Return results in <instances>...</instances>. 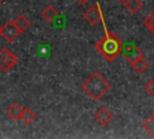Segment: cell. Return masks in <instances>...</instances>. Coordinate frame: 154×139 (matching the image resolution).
<instances>
[{"label": "cell", "mask_w": 154, "mask_h": 139, "mask_svg": "<svg viewBox=\"0 0 154 139\" xmlns=\"http://www.w3.org/2000/svg\"><path fill=\"white\" fill-rule=\"evenodd\" d=\"M101 22H102V25H103L105 35L95 44V48L107 62H113L122 53L123 41L113 31L108 30V28L106 27L103 16L101 17Z\"/></svg>", "instance_id": "1"}, {"label": "cell", "mask_w": 154, "mask_h": 139, "mask_svg": "<svg viewBox=\"0 0 154 139\" xmlns=\"http://www.w3.org/2000/svg\"><path fill=\"white\" fill-rule=\"evenodd\" d=\"M81 88L91 99L100 100L109 91L111 83L99 71H94L87 80H84V82H82Z\"/></svg>", "instance_id": "2"}, {"label": "cell", "mask_w": 154, "mask_h": 139, "mask_svg": "<svg viewBox=\"0 0 154 139\" xmlns=\"http://www.w3.org/2000/svg\"><path fill=\"white\" fill-rule=\"evenodd\" d=\"M122 53H123L124 58L128 60V63H130V64H132L134 62L144 57L143 51L140 50V47L137 45H135L134 42H123Z\"/></svg>", "instance_id": "3"}, {"label": "cell", "mask_w": 154, "mask_h": 139, "mask_svg": "<svg viewBox=\"0 0 154 139\" xmlns=\"http://www.w3.org/2000/svg\"><path fill=\"white\" fill-rule=\"evenodd\" d=\"M17 63H18V58L12 51H10L6 47L0 50V70L1 71L6 73L11 70Z\"/></svg>", "instance_id": "4"}, {"label": "cell", "mask_w": 154, "mask_h": 139, "mask_svg": "<svg viewBox=\"0 0 154 139\" xmlns=\"http://www.w3.org/2000/svg\"><path fill=\"white\" fill-rule=\"evenodd\" d=\"M20 33H22V31L18 29V27H17L16 23H14V21H7L5 24L1 25L0 36H1L2 39H5L6 41L12 42V41H14V40L19 36Z\"/></svg>", "instance_id": "5"}, {"label": "cell", "mask_w": 154, "mask_h": 139, "mask_svg": "<svg viewBox=\"0 0 154 139\" xmlns=\"http://www.w3.org/2000/svg\"><path fill=\"white\" fill-rule=\"evenodd\" d=\"M83 17L84 19L91 24V25H95L97 24L100 21H101V17H102V11L99 6V4H95L93 6H90L84 13H83Z\"/></svg>", "instance_id": "6"}, {"label": "cell", "mask_w": 154, "mask_h": 139, "mask_svg": "<svg viewBox=\"0 0 154 139\" xmlns=\"http://www.w3.org/2000/svg\"><path fill=\"white\" fill-rule=\"evenodd\" d=\"M95 121L100 124V126H107L108 123H111V121L113 120V115L112 112L105 108V106H101L100 109H97V111L95 112V116H94Z\"/></svg>", "instance_id": "7"}, {"label": "cell", "mask_w": 154, "mask_h": 139, "mask_svg": "<svg viewBox=\"0 0 154 139\" xmlns=\"http://www.w3.org/2000/svg\"><path fill=\"white\" fill-rule=\"evenodd\" d=\"M22 114H23V108H22L18 103L11 104V105L7 108V110H6V115H7L11 120H13V121L20 120Z\"/></svg>", "instance_id": "8"}, {"label": "cell", "mask_w": 154, "mask_h": 139, "mask_svg": "<svg viewBox=\"0 0 154 139\" xmlns=\"http://www.w3.org/2000/svg\"><path fill=\"white\" fill-rule=\"evenodd\" d=\"M58 11L55 10V7H53L52 5H48V6H46L43 10H42V12H41V16H42V18L45 19V21H47V22H49V23H52V22H54L55 19H57V17H58Z\"/></svg>", "instance_id": "9"}, {"label": "cell", "mask_w": 154, "mask_h": 139, "mask_svg": "<svg viewBox=\"0 0 154 139\" xmlns=\"http://www.w3.org/2000/svg\"><path fill=\"white\" fill-rule=\"evenodd\" d=\"M142 128L150 135L154 138V112H152L149 115V117H147L143 122H142Z\"/></svg>", "instance_id": "10"}, {"label": "cell", "mask_w": 154, "mask_h": 139, "mask_svg": "<svg viewBox=\"0 0 154 139\" xmlns=\"http://www.w3.org/2000/svg\"><path fill=\"white\" fill-rule=\"evenodd\" d=\"M36 118V114L30 109V108H24L23 109V114L20 117V121L25 124H31L34 122V120Z\"/></svg>", "instance_id": "11"}, {"label": "cell", "mask_w": 154, "mask_h": 139, "mask_svg": "<svg viewBox=\"0 0 154 139\" xmlns=\"http://www.w3.org/2000/svg\"><path fill=\"white\" fill-rule=\"evenodd\" d=\"M14 23H16V25L18 27V29H19L22 33L25 31V30L30 27V21H29L28 17H25L24 15L17 16V17L14 18Z\"/></svg>", "instance_id": "12"}, {"label": "cell", "mask_w": 154, "mask_h": 139, "mask_svg": "<svg viewBox=\"0 0 154 139\" xmlns=\"http://www.w3.org/2000/svg\"><path fill=\"white\" fill-rule=\"evenodd\" d=\"M124 6L130 13H137L142 7V2L141 0H126L124 2Z\"/></svg>", "instance_id": "13"}, {"label": "cell", "mask_w": 154, "mask_h": 139, "mask_svg": "<svg viewBox=\"0 0 154 139\" xmlns=\"http://www.w3.org/2000/svg\"><path fill=\"white\" fill-rule=\"evenodd\" d=\"M130 65H131V68L134 69V71L137 73V74H143V73L148 69V63H147V60H144L143 58H141V59L134 62V63L130 64Z\"/></svg>", "instance_id": "14"}, {"label": "cell", "mask_w": 154, "mask_h": 139, "mask_svg": "<svg viewBox=\"0 0 154 139\" xmlns=\"http://www.w3.org/2000/svg\"><path fill=\"white\" fill-rule=\"evenodd\" d=\"M143 24H144L146 28H148V29L154 34V11H152L148 16L144 17Z\"/></svg>", "instance_id": "15"}, {"label": "cell", "mask_w": 154, "mask_h": 139, "mask_svg": "<svg viewBox=\"0 0 154 139\" xmlns=\"http://www.w3.org/2000/svg\"><path fill=\"white\" fill-rule=\"evenodd\" d=\"M144 91L148 95H154V79H150L144 85Z\"/></svg>", "instance_id": "16"}, {"label": "cell", "mask_w": 154, "mask_h": 139, "mask_svg": "<svg viewBox=\"0 0 154 139\" xmlns=\"http://www.w3.org/2000/svg\"><path fill=\"white\" fill-rule=\"evenodd\" d=\"M76 1H77L78 4H81V5H85V4H87L89 0H76Z\"/></svg>", "instance_id": "17"}, {"label": "cell", "mask_w": 154, "mask_h": 139, "mask_svg": "<svg viewBox=\"0 0 154 139\" xmlns=\"http://www.w3.org/2000/svg\"><path fill=\"white\" fill-rule=\"evenodd\" d=\"M117 1H118V2H120V4H123V5H124V2H125V1H126V0H117Z\"/></svg>", "instance_id": "18"}, {"label": "cell", "mask_w": 154, "mask_h": 139, "mask_svg": "<svg viewBox=\"0 0 154 139\" xmlns=\"http://www.w3.org/2000/svg\"><path fill=\"white\" fill-rule=\"evenodd\" d=\"M4 1H5V0H0V4H2V2H4Z\"/></svg>", "instance_id": "19"}, {"label": "cell", "mask_w": 154, "mask_h": 139, "mask_svg": "<svg viewBox=\"0 0 154 139\" xmlns=\"http://www.w3.org/2000/svg\"><path fill=\"white\" fill-rule=\"evenodd\" d=\"M0 31H1V25H0Z\"/></svg>", "instance_id": "20"}]
</instances>
